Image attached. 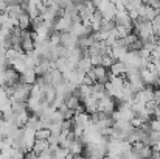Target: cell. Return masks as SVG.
<instances>
[{
  "instance_id": "cell-24",
  "label": "cell",
  "mask_w": 160,
  "mask_h": 159,
  "mask_svg": "<svg viewBox=\"0 0 160 159\" xmlns=\"http://www.w3.org/2000/svg\"><path fill=\"white\" fill-rule=\"evenodd\" d=\"M11 159H25V153L20 151V150H14L12 155H11Z\"/></svg>"
},
{
  "instance_id": "cell-9",
  "label": "cell",
  "mask_w": 160,
  "mask_h": 159,
  "mask_svg": "<svg viewBox=\"0 0 160 159\" xmlns=\"http://www.w3.org/2000/svg\"><path fill=\"white\" fill-rule=\"evenodd\" d=\"M82 106H84V111L92 115V114L98 112V98L93 97V95H90L86 100H82Z\"/></svg>"
},
{
  "instance_id": "cell-19",
  "label": "cell",
  "mask_w": 160,
  "mask_h": 159,
  "mask_svg": "<svg viewBox=\"0 0 160 159\" xmlns=\"http://www.w3.org/2000/svg\"><path fill=\"white\" fill-rule=\"evenodd\" d=\"M50 136H52V131L47 130V128H42V130H38L36 131V139L38 140H48Z\"/></svg>"
},
{
  "instance_id": "cell-16",
  "label": "cell",
  "mask_w": 160,
  "mask_h": 159,
  "mask_svg": "<svg viewBox=\"0 0 160 159\" xmlns=\"http://www.w3.org/2000/svg\"><path fill=\"white\" fill-rule=\"evenodd\" d=\"M76 69H79V70L84 72V73H89V72L93 69V64H92L90 58H82V59L78 62V67H76Z\"/></svg>"
},
{
  "instance_id": "cell-18",
  "label": "cell",
  "mask_w": 160,
  "mask_h": 159,
  "mask_svg": "<svg viewBox=\"0 0 160 159\" xmlns=\"http://www.w3.org/2000/svg\"><path fill=\"white\" fill-rule=\"evenodd\" d=\"M31 98H36V100H44V91L39 87V84H33L31 87Z\"/></svg>"
},
{
  "instance_id": "cell-20",
  "label": "cell",
  "mask_w": 160,
  "mask_h": 159,
  "mask_svg": "<svg viewBox=\"0 0 160 159\" xmlns=\"http://www.w3.org/2000/svg\"><path fill=\"white\" fill-rule=\"evenodd\" d=\"M45 22H44V19H42V16H39V17H36V19H33L31 20V25H33V28H34V31H38L42 25H44Z\"/></svg>"
},
{
  "instance_id": "cell-12",
  "label": "cell",
  "mask_w": 160,
  "mask_h": 159,
  "mask_svg": "<svg viewBox=\"0 0 160 159\" xmlns=\"http://www.w3.org/2000/svg\"><path fill=\"white\" fill-rule=\"evenodd\" d=\"M68 153H70L72 156H82V153H84V145H82L81 139H75V140L72 142V145H70V148H68Z\"/></svg>"
},
{
  "instance_id": "cell-25",
  "label": "cell",
  "mask_w": 160,
  "mask_h": 159,
  "mask_svg": "<svg viewBox=\"0 0 160 159\" xmlns=\"http://www.w3.org/2000/svg\"><path fill=\"white\" fill-rule=\"evenodd\" d=\"M149 125H151V130H152V131H160V120L154 119V120L149 122Z\"/></svg>"
},
{
  "instance_id": "cell-8",
  "label": "cell",
  "mask_w": 160,
  "mask_h": 159,
  "mask_svg": "<svg viewBox=\"0 0 160 159\" xmlns=\"http://www.w3.org/2000/svg\"><path fill=\"white\" fill-rule=\"evenodd\" d=\"M154 94H156V89L154 87H145L142 92H138L135 95L134 100H138L142 103H148V102H154Z\"/></svg>"
},
{
  "instance_id": "cell-1",
  "label": "cell",
  "mask_w": 160,
  "mask_h": 159,
  "mask_svg": "<svg viewBox=\"0 0 160 159\" xmlns=\"http://www.w3.org/2000/svg\"><path fill=\"white\" fill-rule=\"evenodd\" d=\"M117 111V105L113 102V98H110L109 95H104L98 100V112H104V114H113Z\"/></svg>"
},
{
  "instance_id": "cell-2",
  "label": "cell",
  "mask_w": 160,
  "mask_h": 159,
  "mask_svg": "<svg viewBox=\"0 0 160 159\" xmlns=\"http://www.w3.org/2000/svg\"><path fill=\"white\" fill-rule=\"evenodd\" d=\"M152 151H154V148H152V147L145 145V144H142V142H138V144L132 145V153H134L137 158H140V159H151Z\"/></svg>"
},
{
  "instance_id": "cell-7",
  "label": "cell",
  "mask_w": 160,
  "mask_h": 159,
  "mask_svg": "<svg viewBox=\"0 0 160 159\" xmlns=\"http://www.w3.org/2000/svg\"><path fill=\"white\" fill-rule=\"evenodd\" d=\"M19 81H20V75L12 67H8L5 70V86H16Z\"/></svg>"
},
{
  "instance_id": "cell-6",
  "label": "cell",
  "mask_w": 160,
  "mask_h": 159,
  "mask_svg": "<svg viewBox=\"0 0 160 159\" xmlns=\"http://www.w3.org/2000/svg\"><path fill=\"white\" fill-rule=\"evenodd\" d=\"M92 70H93V73H95L97 83H100V84H107V83H109V73H110V72L107 70L106 67L98 66V67H93Z\"/></svg>"
},
{
  "instance_id": "cell-26",
  "label": "cell",
  "mask_w": 160,
  "mask_h": 159,
  "mask_svg": "<svg viewBox=\"0 0 160 159\" xmlns=\"http://www.w3.org/2000/svg\"><path fill=\"white\" fill-rule=\"evenodd\" d=\"M25 159H39V156L31 150V151H27V153H25Z\"/></svg>"
},
{
  "instance_id": "cell-21",
  "label": "cell",
  "mask_w": 160,
  "mask_h": 159,
  "mask_svg": "<svg viewBox=\"0 0 160 159\" xmlns=\"http://www.w3.org/2000/svg\"><path fill=\"white\" fill-rule=\"evenodd\" d=\"M149 137H151L152 147H156L157 144H160V131H152V133L149 134Z\"/></svg>"
},
{
  "instance_id": "cell-13",
  "label": "cell",
  "mask_w": 160,
  "mask_h": 159,
  "mask_svg": "<svg viewBox=\"0 0 160 159\" xmlns=\"http://www.w3.org/2000/svg\"><path fill=\"white\" fill-rule=\"evenodd\" d=\"M95 42H97V41H95L93 33H92L90 36H82V38H79V39H78V47L82 49V50H89Z\"/></svg>"
},
{
  "instance_id": "cell-22",
  "label": "cell",
  "mask_w": 160,
  "mask_h": 159,
  "mask_svg": "<svg viewBox=\"0 0 160 159\" xmlns=\"http://www.w3.org/2000/svg\"><path fill=\"white\" fill-rule=\"evenodd\" d=\"M152 28H154V33H156V36L160 38V14L152 20Z\"/></svg>"
},
{
  "instance_id": "cell-3",
  "label": "cell",
  "mask_w": 160,
  "mask_h": 159,
  "mask_svg": "<svg viewBox=\"0 0 160 159\" xmlns=\"http://www.w3.org/2000/svg\"><path fill=\"white\" fill-rule=\"evenodd\" d=\"M36 140H38L36 139V131L28 130V128H23V148H25V153L33 150Z\"/></svg>"
},
{
  "instance_id": "cell-10",
  "label": "cell",
  "mask_w": 160,
  "mask_h": 159,
  "mask_svg": "<svg viewBox=\"0 0 160 159\" xmlns=\"http://www.w3.org/2000/svg\"><path fill=\"white\" fill-rule=\"evenodd\" d=\"M109 72L112 73V75H115V77H126V73H128V66L124 64V62H121V61H115L113 64H112V67L109 69Z\"/></svg>"
},
{
  "instance_id": "cell-27",
  "label": "cell",
  "mask_w": 160,
  "mask_h": 159,
  "mask_svg": "<svg viewBox=\"0 0 160 159\" xmlns=\"http://www.w3.org/2000/svg\"><path fill=\"white\" fill-rule=\"evenodd\" d=\"M154 102H156V105L160 108V89H156V94H154Z\"/></svg>"
},
{
  "instance_id": "cell-5",
  "label": "cell",
  "mask_w": 160,
  "mask_h": 159,
  "mask_svg": "<svg viewBox=\"0 0 160 159\" xmlns=\"http://www.w3.org/2000/svg\"><path fill=\"white\" fill-rule=\"evenodd\" d=\"M115 24L117 27H126V28H134V22L129 16L128 11H123V13H118L117 11V16H115Z\"/></svg>"
},
{
  "instance_id": "cell-4",
  "label": "cell",
  "mask_w": 160,
  "mask_h": 159,
  "mask_svg": "<svg viewBox=\"0 0 160 159\" xmlns=\"http://www.w3.org/2000/svg\"><path fill=\"white\" fill-rule=\"evenodd\" d=\"M44 78H45V81H47L50 86H53V87H58V86L64 81V75H62L58 69H52Z\"/></svg>"
},
{
  "instance_id": "cell-23",
  "label": "cell",
  "mask_w": 160,
  "mask_h": 159,
  "mask_svg": "<svg viewBox=\"0 0 160 159\" xmlns=\"http://www.w3.org/2000/svg\"><path fill=\"white\" fill-rule=\"evenodd\" d=\"M149 8H152L154 11H157V13H160V2H157V0H148V2H145Z\"/></svg>"
},
{
  "instance_id": "cell-17",
  "label": "cell",
  "mask_w": 160,
  "mask_h": 159,
  "mask_svg": "<svg viewBox=\"0 0 160 159\" xmlns=\"http://www.w3.org/2000/svg\"><path fill=\"white\" fill-rule=\"evenodd\" d=\"M11 67H12V69H14V70H16L17 73H20V75H22V73H23V72H25V70L28 69V67H27V64H25V53H23V56H22L20 59L14 61Z\"/></svg>"
},
{
  "instance_id": "cell-11",
  "label": "cell",
  "mask_w": 160,
  "mask_h": 159,
  "mask_svg": "<svg viewBox=\"0 0 160 159\" xmlns=\"http://www.w3.org/2000/svg\"><path fill=\"white\" fill-rule=\"evenodd\" d=\"M20 81H23V83H27V84H30V86L36 84V81H38V75H36L34 69H27V70L20 75Z\"/></svg>"
},
{
  "instance_id": "cell-28",
  "label": "cell",
  "mask_w": 160,
  "mask_h": 159,
  "mask_svg": "<svg viewBox=\"0 0 160 159\" xmlns=\"http://www.w3.org/2000/svg\"><path fill=\"white\" fill-rule=\"evenodd\" d=\"M72 159H86L84 156H72Z\"/></svg>"
},
{
  "instance_id": "cell-14",
  "label": "cell",
  "mask_w": 160,
  "mask_h": 159,
  "mask_svg": "<svg viewBox=\"0 0 160 159\" xmlns=\"http://www.w3.org/2000/svg\"><path fill=\"white\" fill-rule=\"evenodd\" d=\"M48 150H50V145H48L47 140H36V144H34V147H33V151H34L38 156H41L42 153H45V151H48Z\"/></svg>"
},
{
  "instance_id": "cell-15",
  "label": "cell",
  "mask_w": 160,
  "mask_h": 159,
  "mask_svg": "<svg viewBox=\"0 0 160 159\" xmlns=\"http://www.w3.org/2000/svg\"><path fill=\"white\" fill-rule=\"evenodd\" d=\"M17 27H19L22 31L28 30V28L31 27V17H30L27 13H23V14L19 17V20H17Z\"/></svg>"
}]
</instances>
